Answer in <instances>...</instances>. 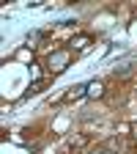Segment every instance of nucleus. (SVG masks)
I'll return each mask as SVG.
<instances>
[{
  "label": "nucleus",
  "instance_id": "obj_3",
  "mask_svg": "<svg viewBox=\"0 0 137 154\" xmlns=\"http://www.w3.org/2000/svg\"><path fill=\"white\" fill-rule=\"evenodd\" d=\"M102 94H104V83H102V80L88 83V96H91V99H99Z\"/></svg>",
  "mask_w": 137,
  "mask_h": 154
},
{
  "label": "nucleus",
  "instance_id": "obj_4",
  "mask_svg": "<svg viewBox=\"0 0 137 154\" xmlns=\"http://www.w3.org/2000/svg\"><path fill=\"white\" fill-rule=\"evenodd\" d=\"M88 44H91L88 36H74V38H71V47H74V50H85Z\"/></svg>",
  "mask_w": 137,
  "mask_h": 154
},
{
  "label": "nucleus",
  "instance_id": "obj_2",
  "mask_svg": "<svg viewBox=\"0 0 137 154\" xmlns=\"http://www.w3.org/2000/svg\"><path fill=\"white\" fill-rule=\"evenodd\" d=\"M82 96H88V85H71L63 99L66 102H74V99H82Z\"/></svg>",
  "mask_w": 137,
  "mask_h": 154
},
{
  "label": "nucleus",
  "instance_id": "obj_1",
  "mask_svg": "<svg viewBox=\"0 0 137 154\" xmlns=\"http://www.w3.org/2000/svg\"><path fill=\"white\" fill-rule=\"evenodd\" d=\"M69 61H71V52H69V50H55V52H49V58H47V66H49L52 74H61V72L69 66Z\"/></svg>",
  "mask_w": 137,
  "mask_h": 154
},
{
  "label": "nucleus",
  "instance_id": "obj_7",
  "mask_svg": "<svg viewBox=\"0 0 137 154\" xmlns=\"http://www.w3.org/2000/svg\"><path fill=\"white\" fill-rule=\"evenodd\" d=\"M134 138H137V127H134Z\"/></svg>",
  "mask_w": 137,
  "mask_h": 154
},
{
  "label": "nucleus",
  "instance_id": "obj_6",
  "mask_svg": "<svg viewBox=\"0 0 137 154\" xmlns=\"http://www.w3.org/2000/svg\"><path fill=\"white\" fill-rule=\"evenodd\" d=\"M41 42V33H33V36H28V44H38Z\"/></svg>",
  "mask_w": 137,
  "mask_h": 154
},
{
  "label": "nucleus",
  "instance_id": "obj_5",
  "mask_svg": "<svg viewBox=\"0 0 137 154\" xmlns=\"http://www.w3.org/2000/svg\"><path fill=\"white\" fill-rule=\"evenodd\" d=\"M44 88V80H36L33 85H30V94H36V91H41Z\"/></svg>",
  "mask_w": 137,
  "mask_h": 154
}]
</instances>
